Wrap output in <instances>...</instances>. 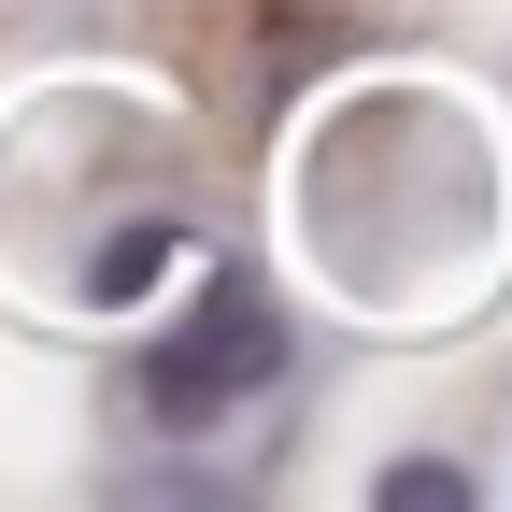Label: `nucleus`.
I'll return each instance as SVG.
<instances>
[{"label": "nucleus", "mask_w": 512, "mask_h": 512, "mask_svg": "<svg viewBox=\"0 0 512 512\" xmlns=\"http://www.w3.org/2000/svg\"><path fill=\"white\" fill-rule=\"evenodd\" d=\"M370 498H384V512H470V470H456V456H399Z\"/></svg>", "instance_id": "obj_2"}, {"label": "nucleus", "mask_w": 512, "mask_h": 512, "mask_svg": "<svg viewBox=\"0 0 512 512\" xmlns=\"http://www.w3.org/2000/svg\"><path fill=\"white\" fill-rule=\"evenodd\" d=\"M143 271H157V228H128V242H100V299H128Z\"/></svg>", "instance_id": "obj_3"}, {"label": "nucleus", "mask_w": 512, "mask_h": 512, "mask_svg": "<svg viewBox=\"0 0 512 512\" xmlns=\"http://www.w3.org/2000/svg\"><path fill=\"white\" fill-rule=\"evenodd\" d=\"M271 370H285V299L256 271H200V299L143 342V413L157 427H228Z\"/></svg>", "instance_id": "obj_1"}]
</instances>
